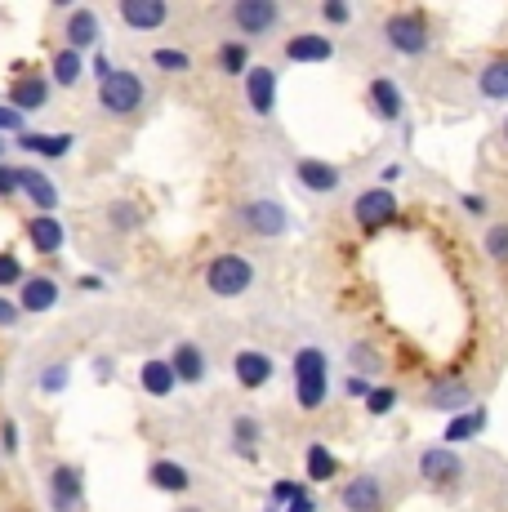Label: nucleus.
<instances>
[{
    "label": "nucleus",
    "mask_w": 508,
    "mask_h": 512,
    "mask_svg": "<svg viewBox=\"0 0 508 512\" xmlns=\"http://www.w3.org/2000/svg\"><path fill=\"white\" fill-rule=\"evenodd\" d=\"M148 107V81L130 67H107L99 76V112L112 121H130Z\"/></svg>",
    "instance_id": "1"
},
{
    "label": "nucleus",
    "mask_w": 508,
    "mask_h": 512,
    "mask_svg": "<svg viewBox=\"0 0 508 512\" xmlns=\"http://www.w3.org/2000/svg\"><path fill=\"white\" fill-rule=\"evenodd\" d=\"M254 281H259V268H254L241 250L214 254L201 272V285H205L210 299H246V294L254 290Z\"/></svg>",
    "instance_id": "2"
},
{
    "label": "nucleus",
    "mask_w": 508,
    "mask_h": 512,
    "mask_svg": "<svg viewBox=\"0 0 508 512\" xmlns=\"http://www.w3.org/2000/svg\"><path fill=\"white\" fill-rule=\"evenodd\" d=\"M290 374H295V401H299V410H321L330 401V357H326V348H317V343H304V348H295Z\"/></svg>",
    "instance_id": "3"
},
{
    "label": "nucleus",
    "mask_w": 508,
    "mask_h": 512,
    "mask_svg": "<svg viewBox=\"0 0 508 512\" xmlns=\"http://www.w3.org/2000/svg\"><path fill=\"white\" fill-rule=\"evenodd\" d=\"M223 23H228V32L241 36V45H250L263 41V36H277L286 27V5L281 0H232L223 9Z\"/></svg>",
    "instance_id": "4"
},
{
    "label": "nucleus",
    "mask_w": 508,
    "mask_h": 512,
    "mask_svg": "<svg viewBox=\"0 0 508 512\" xmlns=\"http://www.w3.org/2000/svg\"><path fill=\"white\" fill-rule=\"evenodd\" d=\"M232 228L254 241H281L290 232V210L277 196H250V201L232 205Z\"/></svg>",
    "instance_id": "5"
},
{
    "label": "nucleus",
    "mask_w": 508,
    "mask_h": 512,
    "mask_svg": "<svg viewBox=\"0 0 508 512\" xmlns=\"http://www.w3.org/2000/svg\"><path fill=\"white\" fill-rule=\"evenodd\" d=\"M379 32H384L388 54H397V58H424L428 49H433V32H428L424 14H415V9H397V14H388Z\"/></svg>",
    "instance_id": "6"
},
{
    "label": "nucleus",
    "mask_w": 508,
    "mask_h": 512,
    "mask_svg": "<svg viewBox=\"0 0 508 512\" xmlns=\"http://www.w3.org/2000/svg\"><path fill=\"white\" fill-rule=\"evenodd\" d=\"M415 468H419V481H424L428 490H455L459 481H464V459H459V450L455 446H424L419 450V459H415Z\"/></svg>",
    "instance_id": "7"
},
{
    "label": "nucleus",
    "mask_w": 508,
    "mask_h": 512,
    "mask_svg": "<svg viewBox=\"0 0 508 512\" xmlns=\"http://www.w3.org/2000/svg\"><path fill=\"white\" fill-rule=\"evenodd\" d=\"M388 504V486L379 472H353L339 486V508L344 512H384Z\"/></svg>",
    "instance_id": "8"
},
{
    "label": "nucleus",
    "mask_w": 508,
    "mask_h": 512,
    "mask_svg": "<svg viewBox=\"0 0 508 512\" xmlns=\"http://www.w3.org/2000/svg\"><path fill=\"white\" fill-rule=\"evenodd\" d=\"M402 214V205H397V196L388 192V187H366V192L353 196V219L361 232H379L388 228V223Z\"/></svg>",
    "instance_id": "9"
},
{
    "label": "nucleus",
    "mask_w": 508,
    "mask_h": 512,
    "mask_svg": "<svg viewBox=\"0 0 508 512\" xmlns=\"http://www.w3.org/2000/svg\"><path fill=\"white\" fill-rule=\"evenodd\" d=\"M290 179L304 187L308 196H335L339 187H344V165L317 161V156H299V161L290 165Z\"/></svg>",
    "instance_id": "10"
},
{
    "label": "nucleus",
    "mask_w": 508,
    "mask_h": 512,
    "mask_svg": "<svg viewBox=\"0 0 508 512\" xmlns=\"http://www.w3.org/2000/svg\"><path fill=\"white\" fill-rule=\"evenodd\" d=\"M116 18H121L130 32L152 36V32H161V27H170L174 9H170V0H121V5H116Z\"/></svg>",
    "instance_id": "11"
},
{
    "label": "nucleus",
    "mask_w": 508,
    "mask_h": 512,
    "mask_svg": "<svg viewBox=\"0 0 508 512\" xmlns=\"http://www.w3.org/2000/svg\"><path fill=\"white\" fill-rule=\"evenodd\" d=\"M366 103H370V116H375L379 125H402L406 121V94L393 76H375V81L366 85Z\"/></svg>",
    "instance_id": "12"
},
{
    "label": "nucleus",
    "mask_w": 508,
    "mask_h": 512,
    "mask_svg": "<svg viewBox=\"0 0 508 512\" xmlns=\"http://www.w3.org/2000/svg\"><path fill=\"white\" fill-rule=\"evenodd\" d=\"M165 361H170L174 383H179V388H201V383L210 379V352H205L201 343H192V339L174 343V352Z\"/></svg>",
    "instance_id": "13"
},
{
    "label": "nucleus",
    "mask_w": 508,
    "mask_h": 512,
    "mask_svg": "<svg viewBox=\"0 0 508 512\" xmlns=\"http://www.w3.org/2000/svg\"><path fill=\"white\" fill-rule=\"evenodd\" d=\"M246 107L259 116V121H272V112H277V67L250 63V72H246Z\"/></svg>",
    "instance_id": "14"
},
{
    "label": "nucleus",
    "mask_w": 508,
    "mask_h": 512,
    "mask_svg": "<svg viewBox=\"0 0 508 512\" xmlns=\"http://www.w3.org/2000/svg\"><path fill=\"white\" fill-rule=\"evenodd\" d=\"M50 508L54 512H81L85 508V477L72 464L50 468Z\"/></svg>",
    "instance_id": "15"
},
{
    "label": "nucleus",
    "mask_w": 508,
    "mask_h": 512,
    "mask_svg": "<svg viewBox=\"0 0 508 512\" xmlns=\"http://www.w3.org/2000/svg\"><path fill=\"white\" fill-rule=\"evenodd\" d=\"M232 374H237V383H241L246 392L268 388L272 374H277V361H272L263 348H241L237 357H232Z\"/></svg>",
    "instance_id": "16"
},
{
    "label": "nucleus",
    "mask_w": 508,
    "mask_h": 512,
    "mask_svg": "<svg viewBox=\"0 0 508 512\" xmlns=\"http://www.w3.org/2000/svg\"><path fill=\"white\" fill-rule=\"evenodd\" d=\"M103 36V18L94 14V9H67V23H63V41L67 49H76V54H85V49H94Z\"/></svg>",
    "instance_id": "17"
},
{
    "label": "nucleus",
    "mask_w": 508,
    "mask_h": 512,
    "mask_svg": "<svg viewBox=\"0 0 508 512\" xmlns=\"http://www.w3.org/2000/svg\"><path fill=\"white\" fill-rule=\"evenodd\" d=\"M281 54H286V63H330L335 58V41L326 32H299V36H286Z\"/></svg>",
    "instance_id": "18"
},
{
    "label": "nucleus",
    "mask_w": 508,
    "mask_h": 512,
    "mask_svg": "<svg viewBox=\"0 0 508 512\" xmlns=\"http://www.w3.org/2000/svg\"><path fill=\"white\" fill-rule=\"evenodd\" d=\"M473 383L468 379H437V383H428V392H424V406H433V410H446V415H459L464 406H473Z\"/></svg>",
    "instance_id": "19"
},
{
    "label": "nucleus",
    "mask_w": 508,
    "mask_h": 512,
    "mask_svg": "<svg viewBox=\"0 0 508 512\" xmlns=\"http://www.w3.org/2000/svg\"><path fill=\"white\" fill-rule=\"evenodd\" d=\"M45 103H50V81H45L41 72H23L14 85H9V107H14L18 116L41 112Z\"/></svg>",
    "instance_id": "20"
},
{
    "label": "nucleus",
    "mask_w": 508,
    "mask_h": 512,
    "mask_svg": "<svg viewBox=\"0 0 508 512\" xmlns=\"http://www.w3.org/2000/svg\"><path fill=\"white\" fill-rule=\"evenodd\" d=\"M473 94L482 98V103H508V54L477 67L473 72Z\"/></svg>",
    "instance_id": "21"
},
{
    "label": "nucleus",
    "mask_w": 508,
    "mask_h": 512,
    "mask_svg": "<svg viewBox=\"0 0 508 512\" xmlns=\"http://www.w3.org/2000/svg\"><path fill=\"white\" fill-rule=\"evenodd\" d=\"M63 299V285L54 277H23L18 285V312H50Z\"/></svg>",
    "instance_id": "22"
},
{
    "label": "nucleus",
    "mask_w": 508,
    "mask_h": 512,
    "mask_svg": "<svg viewBox=\"0 0 508 512\" xmlns=\"http://www.w3.org/2000/svg\"><path fill=\"white\" fill-rule=\"evenodd\" d=\"M18 192L27 196V201L36 205V214H54L58 210V187L50 174L41 170H18Z\"/></svg>",
    "instance_id": "23"
},
{
    "label": "nucleus",
    "mask_w": 508,
    "mask_h": 512,
    "mask_svg": "<svg viewBox=\"0 0 508 512\" xmlns=\"http://www.w3.org/2000/svg\"><path fill=\"white\" fill-rule=\"evenodd\" d=\"M228 446H232V455H241V459H259V441H263V423L254 419V415H232L228 423Z\"/></svg>",
    "instance_id": "24"
},
{
    "label": "nucleus",
    "mask_w": 508,
    "mask_h": 512,
    "mask_svg": "<svg viewBox=\"0 0 508 512\" xmlns=\"http://www.w3.org/2000/svg\"><path fill=\"white\" fill-rule=\"evenodd\" d=\"M148 481L165 495H188L192 490V472L179 464V459H152L148 464Z\"/></svg>",
    "instance_id": "25"
},
{
    "label": "nucleus",
    "mask_w": 508,
    "mask_h": 512,
    "mask_svg": "<svg viewBox=\"0 0 508 512\" xmlns=\"http://www.w3.org/2000/svg\"><path fill=\"white\" fill-rule=\"evenodd\" d=\"M27 241H32L36 254H58L67 241V232L54 214H32V219H27Z\"/></svg>",
    "instance_id": "26"
},
{
    "label": "nucleus",
    "mask_w": 508,
    "mask_h": 512,
    "mask_svg": "<svg viewBox=\"0 0 508 512\" xmlns=\"http://www.w3.org/2000/svg\"><path fill=\"white\" fill-rule=\"evenodd\" d=\"M139 383H143V392L156 397V401H170L174 388H179V383H174L170 361H165V357H148V361H143V366H139Z\"/></svg>",
    "instance_id": "27"
},
{
    "label": "nucleus",
    "mask_w": 508,
    "mask_h": 512,
    "mask_svg": "<svg viewBox=\"0 0 508 512\" xmlns=\"http://www.w3.org/2000/svg\"><path fill=\"white\" fill-rule=\"evenodd\" d=\"M50 85H58V90H76V85L85 81V54H76V49H58L54 63H50V76H45Z\"/></svg>",
    "instance_id": "28"
},
{
    "label": "nucleus",
    "mask_w": 508,
    "mask_h": 512,
    "mask_svg": "<svg viewBox=\"0 0 508 512\" xmlns=\"http://www.w3.org/2000/svg\"><path fill=\"white\" fill-rule=\"evenodd\" d=\"M18 147L45 156V161H63V156L76 147V134H32V130H23L18 134Z\"/></svg>",
    "instance_id": "29"
},
{
    "label": "nucleus",
    "mask_w": 508,
    "mask_h": 512,
    "mask_svg": "<svg viewBox=\"0 0 508 512\" xmlns=\"http://www.w3.org/2000/svg\"><path fill=\"white\" fill-rule=\"evenodd\" d=\"M304 464H308V477H312V481H335V477H339L335 450L321 446V441H312V446L304 450Z\"/></svg>",
    "instance_id": "30"
},
{
    "label": "nucleus",
    "mask_w": 508,
    "mask_h": 512,
    "mask_svg": "<svg viewBox=\"0 0 508 512\" xmlns=\"http://www.w3.org/2000/svg\"><path fill=\"white\" fill-rule=\"evenodd\" d=\"M486 428V406H473L468 415H451V428H446V437H442V446H455V441H468V437H477V432Z\"/></svg>",
    "instance_id": "31"
},
{
    "label": "nucleus",
    "mask_w": 508,
    "mask_h": 512,
    "mask_svg": "<svg viewBox=\"0 0 508 512\" xmlns=\"http://www.w3.org/2000/svg\"><path fill=\"white\" fill-rule=\"evenodd\" d=\"M214 63H219L223 76H246L250 72V45L241 41H223L219 54H214Z\"/></svg>",
    "instance_id": "32"
},
{
    "label": "nucleus",
    "mask_w": 508,
    "mask_h": 512,
    "mask_svg": "<svg viewBox=\"0 0 508 512\" xmlns=\"http://www.w3.org/2000/svg\"><path fill=\"white\" fill-rule=\"evenodd\" d=\"M482 250H486V259H491V263H504V268H508V219L486 223V232H482Z\"/></svg>",
    "instance_id": "33"
},
{
    "label": "nucleus",
    "mask_w": 508,
    "mask_h": 512,
    "mask_svg": "<svg viewBox=\"0 0 508 512\" xmlns=\"http://www.w3.org/2000/svg\"><path fill=\"white\" fill-rule=\"evenodd\" d=\"M361 401H366V410L379 419V415H393L397 401H402V392H397L393 383H370V392H366Z\"/></svg>",
    "instance_id": "34"
},
{
    "label": "nucleus",
    "mask_w": 508,
    "mask_h": 512,
    "mask_svg": "<svg viewBox=\"0 0 508 512\" xmlns=\"http://www.w3.org/2000/svg\"><path fill=\"white\" fill-rule=\"evenodd\" d=\"M107 223H112L116 232H139L143 228V210L134 201H112L107 205Z\"/></svg>",
    "instance_id": "35"
},
{
    "label": "nucleus",
    "mask_w": 508,
    "mask_h": 512,
    "mask_svg": "<svg viewBox=\"0 0 508 512\" xmlns=\"http://www.w3.org/2000/svg\"><path fill=\"white\" fill-rule=\"evenodd\" d=\"M348 366L357 370V379H366V374L384 370V357H379V348H370V343H353V348H348Z\"/></svg>",
    "instance_id": "36"
},
{
    "label": "nucleus",
    "mask_w": 508,
    "mask_h": 512,
    "mask_svg": "<svg viewBox=\"0 0 508 512\" xmlns=\"http://www.w3.org/2000/svg\"><path fill=\"white\" fill-rule=\"evenodd\" d=\"M152 67L183 76V72H192V54H188V49H170V45H161V49H152Z\"/></svg>",
    "instance_id": "37"
},
{
    "label": "nucleus",
    "mask_w": 508,
    "mask_h": 512,
    "mask_svg": "<svg viewBox=\"0 0 508 512\" xmlns=\"http://www.w3.org/2000/svg\"><path fill=\"white\" fill-rule=\"evenodd\" d=\"M321 23L326 27H348L353 23V5H348V0H321Z\"/></svg>",
    "instance_id": "38"
},
{
    "label": "nucleus",
    "mask_w": 508,
    "mask_h": 512,
    "mask_svg": "<svg viewBox=\"0 0 508 512\" xmlns=\"http://www.w3.org/2000/svg\"><path fill=\"white\" fill-rule=\"evenodd\" d=\"M23 263H18V254H9V250H0V290L5 285H23Z\"/></svg>",
    "instance_id": "39"
},
{
    "label": "nucleus",
    "mask_w": 508,
    "mask_h": 512,
    "mask_svg": "<svg viewBox=\"0 0 508 512\" xmlns=\"http://www.w3.org/2000/svg\"><path fill=\"white\" fill-rule=\"evenodd\" d=\"M308 490L304 486H295V481H277L272 486V508H281V504H295V499H304Z\"/></svg>",
    "instance_id": "40"
},
{
    "label": "nucleus",
    "mask_w": 508,
    "mask_h": 512,
    "mask_svg": "<svg viewBox=\"0 0 508 512\" xmlns=\"http://www.w3.org/2000/svg\"><path fill=\"white\" fill-rule=\"evenodd\" d=\"M459 205H464L468 219H491V201H486V196H477V192H464V196H459Z\"/></svg>",
    "instance_id": "41"
},
{
    "label": "nucleus",
    "mask_w": 508,
    "mask_h": 512,
    "mask_svg": "<svg viewBox=\"0 0 508 512\" xmlns=\"http://www.w3.org/2000/svg\"><path fill=\"white\" fill-rule=\"evenodd\" d=\"M63 388H67V366L41 370V392H45V397H54V392H63Z\"/></svg>",
    "instance_id": "42"
},
{
    "label": "nucleus",
    "mask_w": 508,
    "mask_h": 512,
    "mask_svg": "<svg viewBox=\"0 0 508 512\" xmlns=\"http://www.w3.org/2000/svg\"><path fill=\"white\" fill-rule=\"evenodd\" d=\"M23 121L27 116H18L14 107H0V139H5V134H23Z\"/></svg>",
    "instance_id": "43"
},
{
    "label": "nucleus",
    "mask_w": 508,
    "mask_h": 512,
    "mask_svg": "<svg viewBox=\"0 0 508 512\" xmlns=\"http://www.w3.org/2000/svg\"><path fill=\"white\" fill-rule=\"evenodd\" d=\"M18 317H23V312H18V303L0 294V330H14V326H18Z\"/></svg>",
    "instance_id": "44"
},
{
    "label": "nucleus",
    "mask_w": 508,
    "mask_h": 512,
    "mask_svg": "<svg viewBox=\"0 0 508 512\" xmlns=\"http://www.w3.org/2000/svg\"><path fill=\"white\" fill-rule=\"evenodd\" d=\"M18 192V165L0 161V196H14Z\"/></svg>",
    "instance_id": "45"
},
{
    "label": "nucleus",
    "mask_w": 508,
    "mask_h": 512,
    "mask_svg": "<svg viewBox=\"0 0 508 512\" xmlns=\"http://www.w3.org/2000/svg\"><path fill=\"white\" fill-rule=\"evenodd\" d=\"M0 428H5V450L14 455V450H18V423L9 419V423H0Z\"/></svg>",
    "instance_id": "46"
},
{
    "label": "nucleus",
    "mask_w": 508,
    "mask_h": 512,
    "mask_svg": "<svg viewBox=\"0 0 508 512\" xmlns=\"http://www.w3.org/2000/svg\"><path fill=\"white\" fill-rule=\"evenodd\" d=\"M366 392H370V379H357L353 374V379H348V397H366Z\"/></svg>",
    "instance_id": "47"
},
{
    "label": "nucleus",
    "mask_w": 508,
    "mask_h": 512,
    "mask_svg": "<svg viewBox=\"0 0 508 512\" xmlns=\"http://www.w3.org/2000/svg\"><path fill=\"white\" fill-rule=\"evenodd\" d=\"M500 139H504V147H508V116L500 121Z\"/></svg>",
    "instance_id": "48"
},
{
    "label": "nucleus",
    "mask_w": 508,
    "mask_h": 512,
    "mask_svg": "<svg viewBox=\"0 0 508 512\" xmlns=\"http://www.w3.org/2000/svg\"><path fill=\"white\" fill-rule=\"evenodd\" d=\"M179 512H201V508H197V504H183V508H179Z\"/></svg>",
    "instance_id": "49"
},
{
    "label": "nucleus",
    "mask_w": 508,
    "mask_h": 512,
    "mask_svg": "<svg viewBox=\"0 0 508 512\" xmlns=\"http://www.w3.org/2000/svg\"><path fill=\"white\" fill-rule=\"evenodd\" d=\"M5 147H9V143H5V139H0V161H5Z\"/></svg>",
    "instance_id": "50"
}]
</instances>
